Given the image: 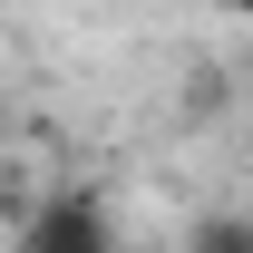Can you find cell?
<instances>
[{"label":"cell","mask_w":253,"mask_h":253,"mask_svg":"<svg viewBox=\"0 0 253 253\" xmlns=\"http://www.w3.org/2000/svg\"><path fill=\"white\" fill-rule=\"evenodd\" d=\"M205 10H224V20H253V0H205Z\"/></svg>","instance_id":"6da1fadb"}]
</instances>
